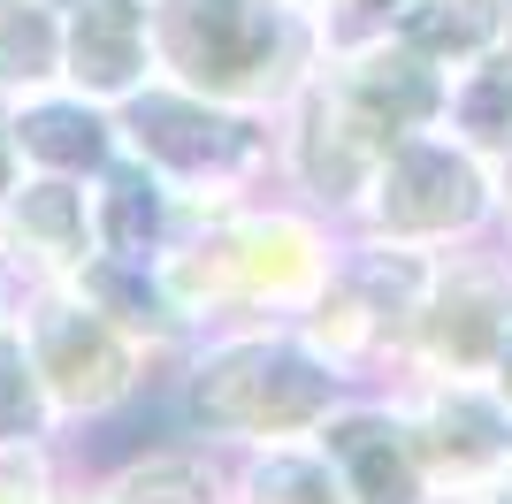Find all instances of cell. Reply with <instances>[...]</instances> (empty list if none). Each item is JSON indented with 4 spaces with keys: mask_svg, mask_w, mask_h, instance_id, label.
I'll return each mask as SVG.
<instances>
[{
    "mask_svg": "<svg viewBox=\"0 0 512 504\" xmlns=\"http://www.w3.org/2000/svg\"><path fill=\"white\" fill-rule=\"evenodd\" d=\"M62 504H115V497H107L100 482H85V489H62Z\"/></svg>",
    "mask_w": 512,
    "mask_h": 504,
    "instance_id": "28",
    "label": "cell"
},
{
    "mask_svg": "<svg viewBox=\"0 0 512 504\" xmlns=\"http://www.w3.org/2000/svg\"><path fill=\"white\" fill-rule=\"evenodd\" d=\"M16 291H23V283H16V275H8V260H0V329L16 321Z\"/></svg>",
    "mask_w": 512,
    "mask_h": 504,
    "instance_id": "26",
    "label": "cell"
},
{
    "mask_svg": "<svg viewBox=\"0 0 512 504\" xmlns=\"http://www.w3.org/2000/svg\"><path fill=\"white\" fill-rule=\"evenodd\" d=\"M375 31H398L428 62L459 69L474 54H490L497 39H512V0H398L390 23H375Z\"/></svg>",
    "mask_w": 512,
    "mask_h": 504,
    "instance_id": "18",
    "label": "cell"
},
{
    "mask_svg": "<svg viewBox=\"0 0 512 504\" xmlns=\"http://www.w3.org/2000/svg\"><path fill=\"white\" fill-rule=\"evenodd\" d=\"M62 84V0H0V107Z\"/></svg>",
    "mask_w": 512,
    "mask_h": 504,
    "instance_id": "19",
    "label": "cell"
},
{
    "mask_svg": "<svg viewBox=\"0 0 512 504\" xmlns=\"http://www.w3.org/2000/svg\"><path fill=\"white\" fill-rule=\"evenodd\" d=\"M321 451L337 459V474L352 482L360 504H436L428 466L413 451V428L390 390H352L337 413L321 420Z\"/></svg>",
    "mask_w": 512,
    "mask_h": 504,
    "instance_id": "12",
    "label": "cell"
},
{
    "mask_svg": "<svg viewBox=\"0 0 512 504\" xmlns=\"http://www.w3.org/2000/svg\"><path fill=\"white\" fill-rule=\"evenodd\" d=\"M490 382H497V398L512 405V336H505V352H497V367H490Z\"/></svg>",
    "mask_w": 512,
    "mask_h": 504,
    "instance_id": "27",
    "label": "cell"
},
{
    "mask_svg": "<svg viewBox=\"0 0 512 504\" xmlns=\"http://www.w3.org/2000/svg\"><path fill=\"white\" fill-rule=\"evenodd\" d=\"M444 130H459L467 146L497 153L512 138V39H497L490 54L451 69V100H444Z\"/></svg>",
    "mask_w": 512,
    "mask_h": 504,
    "instance_id": "20",
    "label": "cell"
},
{
    "mask_svg": "<svg viewBox=\"0 0 512 504\" xmlns=\"http://www.w3.org/2000/svg\"><path fill=\"white\" fill-rule=\"evenodd\" d=\"M153 54L184 92L276 115L321 69L329 23L291 0H153Z\"/></svg>",
    "mask_w": 512,
    "mask_h": 504,
    "instance_id": "3",
    "label": "cell"
},
{
    "mask_svg": "<svg viewBox=\"0 0 512 504\" xmlns=\"http://www.w3.org/2000/svg\"><path fill=\"white\" fill-rule=\"evenodd\" d=\"M413 428V451L428 466L436 504L512 474V405L497 398L490 375H398L383 382Z\"/></svg>",
    "mask_w": 512,
    "mask_h": 504,
    "instance_id": "9",
    "label": "cell"
},
{
    "mask_svg": "<svg viewBox=\"0 0 512 504\" xmlns=\"http://www.w3.org/2000/svg\"><path fill=\"white\" fill-rule=\"evenodd\" d=\"M451 504H512V474H497V482L467 489V497H451Z\"/></svg>",
    "mask_w": 512,
    "mask_h": 504,
    "instance_id": "24",
    "label": "cell"
},
{
    "mask_svg": "<svg viewBox=\"0 0 512 504\" xmlns=\"http://www.w3.org/2000/svg\"><path fill=\"white\" fill-rule=\"evenodd\" d=\"M161 77L153 0H69L62 8V84L123 107Z\"/></svg>",
    "mask_w": 512,
    "mask_h": 504,
    "instance_id": "13",
    "label": "cell"
},
{
    "mask_svg": "<svg viewBox=\"0 0 512 504\" xmlns=\"http://www.w3.org/2000/svg\"><path fill=\"white\" fill-rule=\"evenodd\" d=\"M291 8H306V16H321V23H337V0H291Z\"/></svg>",
    "mask_w": 512,
    "mask_h": 504,
    "instance_id": "29",
    "label": "cell"
},
{
    "mask_svg": "<svg viewBox=\"0 0 512 504\" xmlns=\"http://www.w3.org/2000/svg\"><path fill=\"white\" fill-rule=\"evenodd\" d=\"M62 413L46 398L31 352L16 344V329H0V443H62Z\"/></svg>",
    "mask_w": 512,
    "mask_h": 504,
    "instance_id": "21",
    "label": "cell"
},
{
    "mask_svg": "<svg viewBox=\"0 0 512 504\" xmlns=\"http://www.w3.org/2000/svg\"><path fill=\"white\" fill-rule=\"evenodd\" d=\"M8 329H16V344L31 352L46 398L62 413V428L115 420L123 405L146 398L153 367L176 359L169 344H153L146 329H130L115 306H100L85 283H23Z\"/></svg>",
    "mask_w": 512,
    "mask_h": 504,
    "instance_id": "4",
    "label": "cell"
},
{
    "mask_svg": "<svg viewBox=\"0 0 512 504\" xmlns=\"http://www.w3.org/2000/svg\"><path fill=\"white\" fill-rule=\"evenodd\" d=\"M115 123H123L130 161H146L199 214L276 184V115H260V107H230L153 77L138 100L115 107Z\"/></svg>",
    "mask_w": 512,
    "mask_h": 504,
    "instance_id": "5",
    "label": "cell"
},
{
    "mask_svg": "<svg viewBox=\"0 0 512 504\" xmlns=\"http://www.w3.org/2000/svg\"><path fill=\"white\" fill-rule=\"evenodd\" d=\"M490 161H497V191H505V237H512V138L490 153Z\"/></svg>",
    "mask_w": 512,
    "mask_h": 504,
    "instance_id": "25",
    "label": "cell"
},
{
    "mask_svg": "<svg viewBox=\"0 0 512 504\" xmlns=\"http://www.w3.org/2000/svg\"><path fill=\"white\" fill-rule=\"evenodd\" d=\"M8 130H16L23 168H46V176H100L107 161H123V123L115 107L77 92V84H46L31 100L8 107Z\"/></svg>",
    "mask_w": 512,
    "mask_h": 504,
    "instance_id": "14",
    "label": "cell"
},
{
    "mask_svg": "<svg viewBox=\"0 0 512 504\" xmlns=\"http://www.w3.org/2000/svg\"><path fill=\"white\" fill-rule=\"evenodd\" d=\"M383 153H390V138L321 69L276 107V191L329 214V222H352V207H360V191Z\"/></svg>",
    "mask_w": 512,
    "mask_h": 504,
    "instance_id": "8",
    "label": "cell"
},
{
    "mask_svg": "<svg viewBox=\"0 0 512 504\" xmlns=\"http://www.w3.org/2000/svg\"><path fill=\"white\" fill-rule=\"evenodd\" d=\"M16 184H23V153H16V130H8V107H0V207Z\"/></svg>",
    "mask_w": 512,
    "mask_h": 504,
    "instance_id": "23",
    "label": "cell"
},
{
    "mask_svg": "<svg viewBox=\"0 0 512 504\" xmlns=\"http://www.w3.org/2000/svg\"><path fill=\"white\" fill-rule=\"evenodd\" d=\"M321 77L337 84L383 138L444 123V100H451V69L428 62L421 46H406L398 31H344V39H329Z\"/></svg>",
    "mask_w": 512,
    "mask_h": 504,
    "instance_id": "10",
    "label": "cell"
},
{
    "mask_svg": "<svg viewBox=\"0 0 512 504\" xmlns=\"http://www.w3.org/2000/svg\"><path fill=\"white\" fill-rule=\"evenodd\" d=\"M512 336V237L436 252L398 375H490Z\"/></svg>",
    "mask_w": 512,
    "mask_h": 504,
    "instance_id": "7",
    "label": "cell"
},
{
    "mask_svg": "<svg viewBox=\"0 0 512 504\" xmlns=\"http://www.w3.org/2000/svg\"><path fill=\"white\" fill-rule=\"evenodd\" d=\"M92 207H100V252H123V260H161L184 237V222L199 214L130 153L92 176Z\"/></svg>",
    "mask_w": 512,
    "mask_h": 504,
    "instance_id": "15",
    "label": "cell"
},
{
    "mask_svg": "<svg viewBox=\"0 0 512 504\" xmlns=\"http://www.w3.org/2000/svg\"><path fill=\"white\" fill-rule=\"evenodd\" d=\"M0 260L16 283H77L100 260V207L85 176L23 168V184L0 207Z\"/></svg>",
    "mask_w": 512,
    "mask_h": 504,
    "instance_id": "11",
    "label": "cell"
},
{
    "mask_svg": "<svg viewBox=\"0 0 512 504\" xmlns=\"http://www.w3.org/2000/svg\"><path fill=\"white\" fill-rule=\"evenodd\" d=\"M100 489L115 504H230V451H214L207 436L153 443L115 474H100Z\"/></svg>",
    "mask_w": 512,
    "mask_h": 504,
    "instance_id": "17",
    "label": "cell"
},
{
    "mask_svg": "<svg viewBox=\"0 0 512 504\" xmlns=\"http://www.w3.org/2000/svg\"><path fill=\"white\" fill-rule=\"evenodd\" d=\"M230 504H360V497L337 474V459L321 451V436H291L230 451Z\"/></svg>",
    "mask_w": 512,
    "mask_h": 504,
    "instance_id": "16",
    "label": "cell"
},
{
    "mask_svg": "<svg viewBox=\"0 0 512 504\" xmlns=\"http://www.w3.org/2000/svg\"><path fill=\"white\" fill-rule=\"evenodd\" d=\"M337 252H344V222L268 184L253 199L192 214L184 237L153 260V275H161V298L192 344V336L237 329V321H299L314 291L329 283Z\"/></svg>",
    "mask_w": 512,
    "mask_h": 504,
    "instance_id": "1",
    "label": "cell"
},
{
    "mask_svg": "<svg viewBox=\"0 0 512 504\" xmlns=\"http://www.w3.org/2000/svg\"><path fill=\"white\" fill-rule=\"evenodd\" d=\"M360 382H344L329 359L306 344L299 321H237L207 329L176 352V398L192 436L214 451H253V443H291L321 436V420L337 413Z\"/></svg>",
    "mask_w": 512,
    "mask_h": 504,
    "instance_id": "2",
    "label": "cell"
},
{
    "mask_svg": "<svg viewBox=\"0 0 512 504\" xmlns=\"http://www.w3.org/2000/svg\"><path fill=\"white\" fill-rule=\"evenodd\" d=\"M62 8H69V0H62Z\"/></svg>",
    "mask_w": 512,
    "mask_h": 504,
    "instance_id": "30",
    "label": "cell"
},
{
    "mask_svg": "<svg viewBox=\"0 0 512 504\" xmlns=\"http://www.w3.org/2000/svg\"><path fill=\"white\" fill-rule=\"evenodd\" d=\"M344 230L383 237V245H413V252H451V245L505 237L497 161L444 123L406 130L375 161V176H367V191H360V207H352Z\"/></svg>",
    "mask_w": 512,
    "mask_h": 504,
    "instance_id": "6",
    "label": "cell"
},
{
    "mask_svg": "<svg viewBox=\"0 0 512 504\" xmlns=\"http://www.w3.org/2000/svg\"><path fill=\"white\" fill-rule=\"evenodd\" d=\"M62 443H0V504H62Z\"/></svg>",
    "mask_w": 512,
    "mask_h": 504,
    "instance_id": "22",
    "label": "cell"
}]
</instances>
